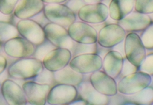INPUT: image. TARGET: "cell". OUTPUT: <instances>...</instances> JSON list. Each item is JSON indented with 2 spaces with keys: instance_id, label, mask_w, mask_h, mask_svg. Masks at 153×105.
Returning a JSON list of instances; mask_svg holds the SVG:
<instances>
[{
  "instance_id": "obj_1",
  "label": "cell",
  "mask_w": 153,
  "mask_h": 105,
  "mask_svg": "<svg viewBox=\"0 0 153 105\" xmlns=\"http://www.w3.org/2000/svg\"><path fill=\"white\" fill-rule=\"evenodd\" d=\"M44 69L42 61L35 57L19 58L7 68L10 78L21 80H32Z\"/></svg>"
},
{
  "instance_id": "obj_2",
  "label": "cell",
  "mask_w": 153,
  "mask_h": 105,
  "mask_svg": "<svg viewBox=\"0 0 153 105\" xmlns=\"http://www.w3.org/2000/svg\"><path fill=\"white\" fill-rule=\"evenodd\" d=\"M152 81V76L139 71L123 77L118 83V92L126 95H135L149 87Z\"/></svg>"
},
{
  "instance_id": "obj_3",
  "label": "cell",
  "mask_w": 153,
  "mask_h": 105,
  "mask_svg": "<svg viewBox=\"0 0 153 105\" xmlns=\"http://www.w3.org/2000/svg\"><path fill=\"white\" fill-rule=\"evenodd\" d=\"M43 12L51 23L68 27L76 21V15L64 4H45Z\"/></svg>"
},
{
  "instance_id": "obj_4",
  "label": "cell",
  "mask_w": 153,
  "mask_h": 105,
  "mask_svg": "<svg viewBox=\"0 0 153 105\" xmlns=\"http://www.w3.org/2000/svg\"><path fill=\"white\" fill-rule=\"evenodd\" d=\"M124 41L126 58L138 69L146 56V50L140 36L136 33H129Z\"/></svg>"
},
{
  "instance_id": "obj_5",
  "label": "cell",
  "mask_w": 153,
  "mask_h": 105,
  "mask_svg": "<svg viewBox=\"0 0 153 105\" xmlns=\"http://www.w3.org/2000/svg\"><path fill=\"white\" fill-rule=\"evenodd\" d=\"M126 33L118 23L106 24L98 32L97 43L104 48L112 49L125 40Z\"/></svg>"
},
{
  "instance_id": "obj_6",
  "label": "cell",
  "mask_w": 153,
  "mask_h": 105,
  "mask_svg": "<svg viewBox=\"0 0 153 105\" xmlns=\"http://www.w3.org/2000/svg\"><path fill=\"white\" fill-rule=\"evenodd\" d=\"M77 17L81 21L91 25L102 24L108 18V7L103 2L85 4L78 11Z\"/></svg>"
},
{
  "instance_id": "obj_7",
  "label": "cell",
  "mask_w": 153,
  "mask_h": 105,
  "mask_svg": "<svg viewBox=\"0 0 153 105\" xmlns=\"http://www.w3.org/2000/svg\"><path fill=\"white\" fill-rule=\"evenodd\" d=\"M69 65L81 74H91L102 69V58L95 53L83 54L73 57Z\"/></svg>"
},
{
  "instance_id": "obj_8",
  "label": "cell",
  "mask_w": 153,
  "mask_h": 105,
  "mask_svg": "<svg viewBox=\"0 0 153 105\" xmlns=\"http://www.w3.org/2000/svg\"><path fill=\"white\" fill-rule=\"evenodd\" d=\"M77 88L72 85L57 84L50 89L47 104L51 105H71L78 98Z\"/></svg>"
},
{
  "instance_id": "obj_9",
  "label": "cell",
  "mask_w": 153,
  "mask_h": 105,
  "mask_svg": "<svg viewBox=\"0 0 153 105\" xmlns=\"http://www.w3.org/2000/svg\"><path fill=\"white\" fill-rule=\"evenodd\" d=\"M20 36L37 46L46 41L44 28L32 19L19 20L16 24Z\"/></svg>"
},
{
  "instance_id": "obj_10",
  "label": "cell",
  "mask_w": 153,
  "mask_h": 105,
  "mask_svg": "<svg viewBox=\"0 0 153 105\" xmlns=\"http://www.w3.org/2000/svg\"><path fill=\"white\" fill-rule=\"evenodd\" d=\"M67 29L70 37L74 42L86 44L97 43L98 31L91 24L76 21Z\"/></svg>"
},
{
  "instance_id": "obj_11",
  "label": "cell",
  "mask_w": 153,
  "mask_h": 105,
  "mask_svg": "<svg viewBox=\"0 0 153 105\" xmlns=\"http://www.w3.org/2000/svg\"><path fill=\"white\" fill-rule=\"evenodd\" d=\"M44 29L46 39L56 48H66L71 51L74 42L70 37L67 29L50 22Z\"/></svg>"
},
{
  "instance_id": "obj_12",
  "label": "cell",
  "mask_w": 153,
  "mask_h": 105,
  "mask_svg": "<svg viewBox=\"0 0 153 105\" xmlns=\"http://www.w3.org/2000/svg\"><path fill=\"white\" fill-rule=\"evenodd\" d=\"M35 49L36 46L20 36L10 39L3 46L4 52L8 56L17 59L31 57Z\"/></svg>"
},
{
  "instance_id": "obj_13",
  "label": "cell",
  "mask_w": 153,
  "mask_h": 105,
  "mask_svg": "<svg viewBox=\"0 0 153 105\" xmlns=\"http://www.w3.org/2000/svg\"><path fill=\"white\" fill-rule=\"evenodd\" d=\"M28 104L33 105L46 104L48 95L51 87L47 84L28 80L22 85Z\"/></svg>"
},
{
  "instance_id": "obj_14",
  "label": "cell",
  "mask_w": 153,
  "mask_h": 105,
  "mask_svg": "<svg viewBox=\"0 0 153 105\" xmlns=\"http://www.w3.org/2000/svg\"><path fill=\"white\" fill-rule=\"evenodd\" d=\"M89 81L93 87L102 95L111 97L117 94V84L116 79L102 70L90 74Z\"/></svg>"
},
{
  "instance_id": "obj_15",
  "label": "cell",
  "mask_w": 153,
  "mask_h": 105,
  "mask_svg": "<svg viewBox=\"0 0 153 105\" xmlns=\"http://www.w3.org/2000/svg\"><path fill=\"white\" fill-rule=\"evenodd\" d=\"M72 58V54L70 50L56 48L47 54L42 62L45 68L55 72L69 65Z\"/></svg>"
},
{
  "instance_id": "obj_16",
  "label": "cell",
  "mask_w": 153,
  "mask_h": 105,
  "mask_svg": "<svg viewBox=\"0 0 153 105\" xmlns=\"http://www.w3.org/2000/svg\"><path fill=\"white\" fill-rule=\"evenodd\" d=\"M0 92L7 104L23 105L28 104L22 87L13 80H5L1 85Z\"/></svg>"
},
{
  "instance_id": "obj_17",
  "label": "cell",
  "mask_w": 153,
  "mask_h": 105,
  "mask_svg": "<svg viewBox=\"0 0 153 105\" xmlns=\"http://www.w3.org/2000/svg\"><path fill=\"white\" fill-rule=\"evenodd\" d=\"M153 21L148 14L133 11L123 19L117 21L126 32L136 33L142 32L148 27Z\"/></svg>"
},
{
  "instance_id": "obj_18",
  "label": "cell",
  "mask_w": 153,
  "mask_h": 105,
  "mask_svg": "<svg viewBox=\"0 0 153 105\" xmlns=\"http://www.w3.org/2000/svg\"><path fill=\"white\" fill-rule=\"evenodd\" d=\"M78 98L83 100L87 105H107L109 104V97L98 92L89 79H84L77 87Z\"/></svg>"
},
{
  "instance_id": "obj_19",
  "label": "cell",
  "mask_w": 153,
  "mask_h": 105,
  "mask_svg": "<svg viewBox=\"0 0 153 105\" xmlns=\"http://www.w3.org/2000/svg\"><path fill=\"white\" fill-rule=\"evenodd\" d=\"M45 4L42 0H19L13 14L19 20L31 19L43 11Z\"/></svg>"
},
{
  "instance_id": "obj_20",
  "label": "cell",
  "mask_w": 153,
  "mask_h": 105,
  "mask_svg": "<svg viewBox=\"0 0 153 105\" xmlns=\"http://www.w3.org/2000/svg\"><path fill=\"white\" fill-rule=\"evenodd\" d=\"M124 62V58L121 53L110 50L102 59V70L116 79L121 74Z\"/></svg>"
},
{
  "instance_id": "obj_21",
  "label": "cell",
  "mask_w": 153,
  "mask_h": 105,
  "mask_svg": "<svg viewBox=\"0 0 153 105\" xmlns=\"http://www.w3.org/2000/svg\"><path fill=\"white\" fill-rule=\"evenodd\" d=\"M136 0H111L109 4V16L118 21L129 15L134 10Z\"/></svg>"
},
{
  "instance_id": "obj_22",
  "label": "cell",
  "mask_w": 153,
  "mask_h": 105,
  "mask_svg": "<svg viewBox=\"0 0 153 105\" xmlns=\"http://www.w3.org/2000/svg\"><path fill=\"white\" fill-rule=\"evenodd\" d=\"M53 74L56 85L66 84L77 87L85 79V75L72 69L69 65L63 69L53 72Z\"/></svg>"
},
{
  "instance_id": "obj_23",
  "label": "cell",
  "mask_w": 153,
  "mask_h": 105,
  "mask_svg": "<svg viewBox=\"0 0 153 105\" xmlns=\"http://www.w3.org/2000/svg\"><path fill=\"white\" fill-rule=\"evenodd\" d=\"M19 36L16 25L10 21H0V43L3 45L10 39Z\"/></svg>"
},
{
  "instance_id": "obj_24",
  "label": "cell",
  "mask_w": 153,
  "mask_h": 105,
  "mask_svg": "<svg viewBox=\"0 0 153 105\" xmlns=\"http://www.w3.org/2000/svg\"><path fill=\"white\" fill-rule=\"evenodd\" d=\"M97 43L91 44L79 43L74 42L73 46L71 50L72 57L79 55L97 53Z\"/></svg>"
},
{
  "instance_id": "obj_25",
  "label": "cell",
  "mask_w": 153,
  "mask_h": 105,
  "mask_svg": "<svg viewBox=\"0 0 153 105\" xmlns=\"http://www.w3.org/2000/svg\"><path fill=\"white\" fill-rule=\"evenodd\" d=\"M135 100L137 103L142 105H150L153 104V88L148 87L135 94Z\"/></svg>"
},
{
  "instance_id": "obj_26",
  "label": "cell",
  "mask_w": 153,
  "mask_h": 105,
  "mask_svg": "<svg viewBox=\"0 0 153 105\" xmlns=\"http://www.w3.org/2000/svg\"><path fill=\"white\" fill-rule=\"evenodd\" d=\"M55 48L56 47L54 46L46 40L43 43L36 46L35 52L32 57L42 62L47 54Z\"/></svg>"
},
{
  "instance_id": "obj_27",
  "label": "cell",
  "mask_w": 153,
  "mask_h": 105,
  "mask_svg": "<svg viewBox=\"0 0 153 105\" xmlns=\"http://www.w3.org/2000/svg\"><path fill=\"white\" fill-rule=\"evenodd\" d=\"M32 80L42 84H47L51 87L56 85L54 79L53 72L44 67L42 71Z\"/></svg>"
},
{
  "instance_id": "obj_28",
  "label": "cell",
  "mask_w": 153,
  "mask_h": 105,
  "mask_svg": "<svg viewBox=\"0 0 153 105\" xmlns=\"http://www.w3.org/2000/svg\"><path fill=\"white\" fill-rule=\"evenodd\" d=\"M142 42L146 50H153V22L145 30L142 31L141 36Z\"/></svg>"
},
{
  "instance_id": "obj_29",
  "label": "cell",
  "mask_w": 153,
  "mask_h": 105,
  "mask_svg": "<svg viewBox=\"0 0 153 105\" xmlns=\"http://www.w3.org/2000/svg\"><path fill=\"white\" fill-rule=\"evenodd\" d=\"M134 10L143 14H152L153 0H136Z\"/></svg>"
},
{
  "instance_id": "obj_30",
  "label": "cell",
  "mask_w": 153,
  "mask_h": 105,
  "mask_svg": "<svg viewBox=\"0 0 153 105\" xmlns=\"http://www.w3.org/2000/svg\"><path fill=\"white\" fill-rule=\"evenodd\" d=\"M19 0H0V12L5 15L13 14Z\"/></svg>"
},
{
  "instance_id": "obj_31",
  "label": "cell",
  "mask_w": 153,
  "mask_h": 105,
  "mask_svg": "<svg viewBox=\"0 0 153 105\" xmlns=\"http://www.w3.org/2000/svg\"><path fill=\"white\" fill-rule=\"evenodd\" d=\"M138 70L153 76V53L146 56Z\"/></svg>"
},
{
  "instance_id": "obj_32",
  "label": "cell",
  "mask_w": 153,
  "mask_h": 105,
  "mask_svg": "<svg viewBox=\"0 0 153 105\" xmlns=\"http://www.w3.org/2000/svg\"><path fill=\"white\" fill-rule=\"evenodd\" d=\"M63 4L73 11L76 16L80 9L86 4L83 0H67Z\"/></svg>"
},
{
  "instance_id": "obj_33",
  "label": "cell",
  "mask_w": 153,
  "mask_h": 105,
  "mask_svg": "<svg viewBox=\"0 0 153 105\" xmlns=\"http://www.w3.org/2000/svg\"><path fill=\"white\" fill-rule=\"evenodd\" d=\"M138 70V69L136 66L132 64L126 58V59H124L123 69L120 75H122L123 77H124V76L136 72Z\"/></svg>"
},
{
  "instance_id": "obj_34",
  "label": "cell",
  "mask_w": 153,
  "mask_h": 105,
  "mask_svg": "<svg viewBox=\"0 0 153 105\" xmlns=\"http://www.w3.org/2000/svg\"><path fill=\"white\" fill-rule=\"evenodd\" d=\"M32 19L37 22L39 24L42 26L43 28L48 23H50L49 21L47 19L44 14V12H42L39 14L37 15L36 16L32 18Z\"/></svg>"
},
{
  "instance_id": "obj_35",
  "label": "cell",
  "mask_w": 153,
  "mask_h": 105,
  "mask_svg": "<svg viewBox=\"0 0 153 105\" xmlns=\"http://www.w3.org/2000/svg\"><path fill=\"white\" fill-rule=\"evenodd\" d=\"M7 67V60L6 57L0 54V75L4 72Z\"/></svg>"
},
{
  "instance_id": "obj_36",
  "label": "cell",
  "mask_w": 153,
  "mask_h": 105,
  "mask_svg": "<svg viewBox=\"0 0 153 105\" xmlns=\"http://www.w3.org/2000/svg\"><path fill=\"white\" fill-rule=\"evenodd\" d=\"M67 0H42L45 4H63Z\"/></svg>"
},
{
  "instance_id": "obj_37",
  "label": "cell",
  "mask_w": 153,
  "mask_h": 105,
  "mask_svg": "<svg viewBox=\"0 0 153 105\" xmlns=\"http://www.w3.org/2000/svg\"><path fill=\"white\" fill-rule=\"evenodd\" d=\"M86 4H94L102 2L104 0H83Z\"/></svg>"
},
{
  "instance_id": "obj_38",
  "label": "cell",
  "mask_w": 153,
  "mask_h": 105,
  "mask_svg": "<svg viewBox=\"0 0 153 105\" xmlns=\"http://www.w3.org/2000/svg\"><path fill=\"white\" fill-rule=\"evenodd\" d=\"M3 45L2 44L0 43V51H1L2 47H3Z\"/></svg>"
},
{
  "instance_id": "obj_39",
  "label": "cell",
  "mask_w": 153,
  "mask_h": 105,
  "mask_svg": "<svg viewBox=\"0 0 153 105\" xmlns=\"http://www.w3.org/2000/svg\"><path fill=\"white\" fill-rule=\"evenodd\" d=\"M0 88H1V85H0Z\"/></svg>"
},
{
  "instance_id": "obj_40",
  "label": "cell",
  "mask_w": 153,
  "mask_h": 105,
  "mask_svg": "<svg viewBox=\"0 0 153 105\" xmlns=\"http://www.w3.org/2000/svg\"><path fill=\"white\" fill-rule=\"evenodd\" d=\"M152 21H153V20H152Z\"/></svg>"
}]
</instances>
